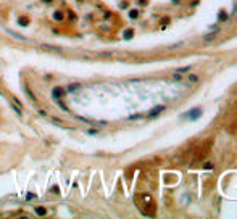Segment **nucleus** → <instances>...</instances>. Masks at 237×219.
Masks as SVG:
<instances>
[{
    "label": "nucleus",
    "instance_id": "f257e3e1",
    "mask_svg": "<svg viewBox=\"0 0 237 219\" xmlns=\"http://www.w3.org/2000/svg\"><path fill=\"white\" fill-rule=\"evenodd\" d=\"M136 203H139V208L144 214H147V216H153L155 214L157 206H155V201H153V198L150 195H147V193L139 195V200H136Z\"/></svg>",
    "mask_w": 237,
    "mask_h": 219
},
{
    "label": "nucleus",
    "instance_id": "f8f14e48",
    "mask_svg": "<svg viewBox=\"0 0 237 219\" xmlns=\"http://www.w3.org/2000/svg\"><path fill=\"white\" fill-rule=\"evenodd\" d=\"M179 74H182V73H187V71H190V66H185V68H179V69H176Z\"/></svg>",
    "mask_w": 237,
    "mask_h": 219
},
{
    "label": "nucleus",
    "instance_id": "20e7f679",
    "mask_svg": "<svg viewBox=\"0 0 237 219\" xmlns=\"http://www.w3.org/2000/svg\"><path fill=\"white\" fill-rule=\"evenodd\" d=\"M219 36V32L218 31H215V32H210V34H205L203 37H202V40H203V42H210V40H215L216 37Z\"/></svg>",
    "mask_w": 237,
    "mask_h": 219
},
{
    "label": "nucleus",
    "instance_id": "f03ea898",
    "mask_svg": "<svg viewBox=\"0 0 237 219\" xmlns=\"http://www.w3.org/2000/svg\"><path fill=\"white\" fill-rule=\"evenodd\" d=\"M210 145H211V140H208V142L205 143V145L198 147L197 153H195V156H194V161H200V160H203L205 156H207V153L210 152V148H208Z\"/></svg>",
    "mask_w": 237,
    "mask_h": 219
},
{
    "label": "nucleus",
    "instance_id": "423d86ee",
    "mask_svg": "<svg viewBox=\"0 0 237 219\" xmlns=\"http://www.w3.org/2000/svg\"><path fill=\"white\" fill-rule=\"evenodd\" d=\"M163 110H164V107H161V105H160V107H155V108L152 110V111L149 113V116H150V118H155V116H157V115H160V113L163 111Z\"/></svg>",
    "mask_w": 237,
    "mask_h": 219
},
{
    "label": "nucleus",
    "instance_id": "9b49d317",
    "mask_svg": "<svg viewBox=\"0 0 237 219\" xmlns=\"http://www.w3.org/2000/svg\"><path fill=\"white\" fill-rule=\"evenodd\" d=\"M189 82H198V76H195V74H189Z\"/></svg>",
    "mask_w": 237,
    "mask_h": 219
},
{
    "label": "nucleus",
    "instance_id": "6e6552de",
    "mask_svg": "<svg viewBox=\"0 0 237 219\" xmlns=\"http://www.w3.org/2000/svg\"><path fill=\"white\" fill-rule=\"evenodd\" d=\"M132 36H134V31L132 29H128V31H124V39H132Z\"/></svg>",
    "mask_w": 237,
    "mask_h": 219
},
{
    "label": "nucleus",
    "instance_id": "dca6fc26",
    "mask_svg": "<svg viewBox=\"0 0 237 219\" xmlns=\"http://www.w3.org/2000/svg\"><path fill=\"white\" fill-rule=\"evenodd\" d=\"M0 92H2V90H0Z\"/></svg>",
    "mask_w": 237,
    "mask_h": 219
},
{
    "label": "nucleus",
    "instance_id": "7ed1b4c3",
    "mask_svg": "<svg viewBox=\"0 0 237 219\" xmlns=\"http://www.w3.org/2000/svg\"><path fill=\"white\" fill-rule=\"evenodd\" d=\"M184 116H185V118H189L190 121H194V119H197V118H200V116H202V110L200 108H194L190 113H185Z\"/></svg>",
    "mask_w": 237,
    "mask_h": 219
},
{
    "label": "nucleus",
    "instance_id": "9d476101",
    "mask_svg": "<svg viewBox=\"0 0 237 219\" xmlns=\"http://www.w3.org/2000/svg\"><path fill=\"white\" fill-rule=\"evenodd\" d=\"M53 18L57 19V21H61V19H63V13H61V11H55L53 13Z\"/></svg>",
    "mask_w": 237,
    "mask_h": 219
},
{
    "label": "nucleus",
    "instance_id": "ddd939ff",
    "mask_svg": "<svg viewBox=\"0 0 237 219\" xmlns=\"http://www.w3.org/2000/svg\"><path fill=\"white\" fill-rule=\"evenodd\" d=\"M129 16H131L132 19L137 18V16H139V11H137V10H131V11H129Z\"/></svg>",
    "mask_w": 237,
    "mask_h": 219
},
{
    "label": "nucleus",
    "instance_id": "1a4fd4ad",
    "mask_svg": "<svg viewBox=\"0 0 237 219\" xmlns=\"http://www.w3.org/2000/svg\"><path fill=\"white\" fill-rule=\"evenodd\" d=\"M36 213H37V216H45L47 211H45V208H36Z\"/></svg>",
    "mask_w": 237,
    "mask_h": 219
},
{
    "label": "nucleus",
    "instance_id": "2eb2a0df",
    "mask_svg": "<svg viewBox=\"0 0 237 219\" xmlns=\"http://www.w3.org/2000/svg\"><path fill=\"white\" fill-rule=\"evenodd\" d=\"M42 2H45V3H49V2H52V0H42Z\"/></svg>",
    "mask_w": 237,
    "mask_h": 219
},
{
    "label": "nucleus",
    "instance_id": "0eeeda50",
    "mask_svg": "<svg viewBox=\"0 0 237 219\" xmlns=\"http://www.w3.org/2000/svg\"><path fill=\"white\" fill-rule=\"evenodd\" d=\"M218 19H219L221 23H224V21H228V19H229V15L224 11V10H221V11L218 13Z\"/></svg>",
    "mask_w": 237,
    "mask_h": 219
},
{
    "label": "nucleus",
    "instance_id": "4468645a",
    "mask_svg": "<svg viewBox=\"0 0 237 219\" xmlns=\"http://www.w3.org/2000/svg\"><path fill=\"white\" fill-rule=\"evenodd\" d=\"M19 24H21V26H27V24H29V19H27V18H19Z\"/></svg>",
    "mask_w": 237,
    "mask_h": 219
},
{
    "label": "nucleus",
    "instance_id": "39448f33",
    "mask_svg": "<svg viewBox=\"0 0 237 219\" xmlns=\"http://www.w3.org/2000/svg\"><path fill=\"white\" fill-rule=\"evenodd\" d=\"M65 94H66V90H65V89H61V87H55L53 92H52V95H53L55 98H61Z\"/></svg>",
    "mask_w": 237,
    "mask_h": 219
}]
</instances>
